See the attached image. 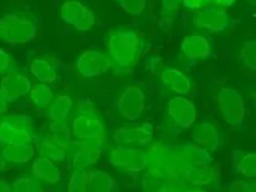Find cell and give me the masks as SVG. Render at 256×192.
Listing matches in <instances>:
<instances>
[{
  "mask_svg": "<svg viewBox=\"0 0 256 192\" xmlns=\"http://www.w3.org/2000/svg\"><path fill=\"white\" fill-rule=\"evenodd\" d=\"M168 179L171 177H165L159 171L148 168V171L141 179V186L148 192H164L168 183Z\"/></svg>",
  "mask_w": 256,
  "mask_h": 192,
  "instance_id": "f1b7e54d",
  "label": "cell"
},
{
  "mask_svg": "<svg viewBox=\"0 0 256 192\" xmlns=\"http://www.w3.org/2000/svg\"><path fill=\"white\" fill-rule=\"evenodd\" d=\"M160 78H162V83L177 95L184 96V95H189L192 90V83H190L189 77L186 74H183L180 69L166 68L160 74Z\"/></svg>",
  "mask_w": 256,
  "mask_h": 192,
  "instance_id": "ffe728a7",
  "label": "cell"
},
{
  "mask_svg": "<svg viewBox=\"0 0 256 192\" xmlns=\"http://www.w3.org/2000/svg\"><path fill=\"white\" fill-rule=\"evenodd\" d=\"M147 168L159 171L165 177H178L183 179L186 170L182 167L174 147H168L164 144H153L147 152Z\"/></svg>",
  "mask_w": 256,
  "mask_h": 192,
  "instance_id": "3957f363",
  "label": "cell"
},
{
  "mask_svg": "<svg viewBox=\"0 0 256 192\" xmlns=\"http://www.w3.org/2000/svg\"><path fill=\"white\" fill-rule=\"evenodd\" d=\"M240 59L244 62L246 66H249L252 71L256 69V41H246L242 51H240Z\"/></svg>",
  "mask_w": 256,
  "mask_h": 192,
  "instance_id": "1f68e13d",
  "label": "cell"
},
{
  "mask_svg": "<svg viewBox=\"0 0 256 192\" xmlns=\"http://www.w3.org/2000/svg\"><path fill=\"white\" fill-rule=\"evenodd\" d=\"M40 180L33 177H18L12 183V191L15 192H39L42 191V186L39 183Z\"/></svg>",
  "mask_w": 256,
  "mask_h": 192,
  "instance_id": "4dcf8cb0",
  "label": "cell"
},
{
  "mask_svg": "<svg viewBox=\"0 0 256 192\" xmlns=\"http://www.w3.org/2000/svg\"><path fill=\"white\" fill-rule=\"evenodd\" d=\"M182 51L188 59L198 60V59H207L212 56V42L204 35H188L182 41Z\"/></svg>",
  "mask_w": 256,
  "mask_h": 192,
  "instance_id": "d6986e66",
  "label": "cell"
},
{
  "mask_svg": "<svg viewBox=\"0 0 256 192\" xmlns=\"http://www.w3.org/2000/svg\"><path fill=\"white\" fill-rule=\"evenodd\" d=\"M30 99H32V102L36 105V108L38 110H44V108H46L48 105H50V102L52 101V90H51V87L48 86V84H45V83H34V84H32V87H30Z\"/></svg>",
  "mask_w": 256,
  "mask_h": 192,
  "instance_id": "83f0119b",
  "label": "cell"
},
{
  "mask_svg": "<svg viewBox=\"0 0 256 192\" xmlns=\"http://www.w3.org/2000/svg\"><path fill=\"white\" fill-rule=\"evenodd\" d=\"M182 5V0H162V12L164 14H171L177 11Z\"/></svg>",
  "mask_w": 256,
  "mask_h": 192,
  "instance_id": "8d00e7d4",
  "label": "cell"
},
{
  "mask_svg": "<svg viewBox=\"0 0 256 192\" xmlns=\"http://www.w3.org/2000/svg\"><path fill=\"white\" fill-rule=\"evenodd\" d=\"M72 105H74V102L68 95H58L50 102V107L46 110V116L51 120H63L64 122L70 116Z\"/></svg>",
  "mask_w": 256,
  "mask_h": 192,
  "instance_id": "4316f807",
  "label": "cell"
},
{
  "mask_svg": "<svg viewBox=\"0 0 256 192\" xmlns=\"http://www.w3.org/2000/svg\"><path fill=\"white\" fill-rule=\"evenodd\" d=\"M192 141L206 149L207 152H214L219 149L220 146V134H219V129L216 125H213L212 122H202L200 123L195 131H194V135H192Z\"/></svg>",
  "mask_w": 256,
  "mask_h": 192,
  "instance_id": "ac0fdd59",
  "label": "cell"
},
{
  "mask_svg": "<svg viewBox=\"0 0 256 192\" xmlns=\"http://www.w3.org/2000/svg\"><path fill=\"white\" fill-rule=\"evenodd\" d=\"M168 116L174 120L176 125H178L183 129H188L196 120L195 104L190 99L178 95L168 102Z\"/></svg>",
  "mask_w": 256,
  "mask_h": 192,
  "instance_id": "5bb4252c",
  "label": "cell"
},
{
  "mask_svg": "<svg viewBox=\"0 0 256 192\" xmlns=\"http://www.w3.org/2000/svg\"><path fill=\"white\" fill-rule=\"evenodd\" d=\"M38 36L34 21L18 14H9L0 18V39L6 44H27Z\"/></svg>",
  "mask_w": 256,
  "mask_h": 192,
  "instance_id": "7a4b0ae2",
  "label": "cell"
},
{
  "mask_svg": "<svg viewBox=\"0 0 256 192\" xmlns=\"http://www.w3.org/2000/svg\"><path fill=\"white\" fill-rule=\"evenodd\" d=\"M10 56L3 48H0V74L6 72L10 68Z\"/></svg>",
  "mask_w": 256,
  "mask_h": 192,
  "instance_id": "74e56055",
  "label": "cell"
},
{
  "mask_svg": "<svg viewBox=\"0 0 256 192\" xmlns=\"http://www.w3.org/2000/svg\"><path fill=\"white\" fill-rule=\"evenodd\" d=\"M182 3L188 9H194V11H200L202 8L210 6V0H182Z\"/></svg>",
  "mask_w": 256,
  "mask_h": 192,
  "instance_id": "e575fe53",
  "label": "cell"
},
{
  "mask_svg": "<svg viewBox=\"0 0 256 192\" xmlns=\"http://www.w3.org/2000/svg\"><path fill=\"white\" fill-rule=\"evenodd\" d=\"M60 17L64 23L70 24L80 32L90 30L94 26L93 12L80 2H66L60 8Z\"/></svg>",
  "mask_w": 256,
  "mask_h": 192,
  "instance_id": "8fae6325",
  "label": "cell"
},
{
  "mask_svg": "<svg viewBox=\"0 0 256 192\" xmlns=\"http://www.w3.org/2000/svg\"><path fill=\"white\" fill-rule=\"evenodd\" d=\"M32 174L33 177L46 182V183H58L62 180V173L60 170L54 165L52 161H50L48 158H38L33 165H32Z\"/></svg>",
  "mask_w": 256,
  "mask_h": 192,
  "instance_id": "7402d4cb",
  "label": "cell"
},
{
  "mask_svg": "<svg viewBox=\"0 0 256 192\" xmlns=\"http://www.w3.org/2000/svg\"><path fill=\"white\" fill-rule=\"evenodd\" d=\"M183 180H186L189 183L190 188H218L219 182H220V173L218 170V167H210L204 165V167H196V168H190Z\"/></svg>",
  "mask_w": 256,
  "mask_h": 192,
  "instance_id": "e0dca14e",
  "label": "cell"
},
{
  "mask_svg": "<svg viewBox=\"0 0 256 192\" xmlns=\"http://www.w3.org/2000/svg\"><path fill=\"white\" fill-rule=\"evenodd\" d=\"M2 155L8 162L24 164V162H28L34 156V147L30 143L8 144V146H4Z\"/></svg>",
  "mask_w": 256,
  "mask_h": 192,
  "instance_id": "484cf974",
  "label": "cell"
},
{
  "mask_svg": "<svg viewBox=\"0 0 256 192\" xmlns=\"http://www.w3.org/2000/svg\"><path fill=\"white\" fill-rule=\"evenodd\" d=\"M230 189L236 192H254L255 191V186L250 185V183H246L243 180H236L230 185Z\"/></svg>",
  "mask_w": 256,
  "mask_h": 192,
  "instance_id": "d590c367",
  "label": "cell"
},
{
  "mask_svg": "<svg viewBox=\"0 0 256 192\" xmlns=\"http://www.w3.org/2000/svg\"><path fill=\"white\" fill-rule=\"evenodd\" d=\"M106 45L110 51V57L114 63L122 68H132L138 60L140 39L136 32L130 29L114 30L106 38Z\"/></svg>",
  "mask_w": 256,
  "mask_h": 192,
  "instance_id": "6da1fadb",
  "label": "cell"
},
{
  "mask_svg": "<svg viewBox=\"0 0 256 192\" xmlns=\"http://www.w3.org/2000/svg\"><path fill=\"white\" fill-rule=\"evenodd\" d=\"M231 165L237 174H242L249 179L256 177V153L254 152L250 153L243 150H234Z\"/></svg>",
  "mask_w": 256,
  "mask_h": 192,
  "instance_id": "44dd1931",
  "label": "cell"
},
{
  "mask_svg": "<svg viewBox=\"0 0 256 192\" xmlns=\"http://www.w3.org/2000/svg\"><path fill=\"white\" fill-rule=\"evenodd\" d=\"M33 120L27 114H10L0 122V144L30 143L33 138Z\"/></svg>",
  "mask_w": 256,
  "mask_h": 192,
  "instance_id": "277c9868",
  "label": "cell"
},
{
  "mask_svg": "<svg viewBox=\"0 0 256 192\" xmlns=\"http://www.w3.org/2000/svg\"><path fill=\"white\" fill-rule=\"evenodd\" d=\"M102 144H104V140H99V138L70 141L68 152H70L74 168L84 170L93 165L102 153Z\"/></svg>",
  "mask_w": 256,
  "mask_h": 192,
  "instance_id": "52a82bcc",
  "label": "cell"
},
{
  "mask_svg": "<svg viewBox=\"0 0 256 192\" xmlns=\"http://www.w3.org/2000/svg\"><path fill=\"white\" fill-rule=\"evenodd\" d=\"M87 189L94 192H114L120 191V186L108 173L94 168L87 173Z\"/></svg>",
  "mask_w": 256,
  "mask_h": 192,
  "instance_id": "cb8c5ba5",
  "label": "cell"
},
{
  "mask_svg": "<svg viewBox=\"0 0 256 192\" xmlns=\"http://www.w3.org/2000/svg\"><path fill=\"white\" fill-rule=\"evenodd\" d=\"M30 72L36 80L45 84H51L58 78L56 66L45 57H34L30 63Z\"/></svg>",
  "mask_w": 256,
  "mask_h": 192,
  "instance_id": "d4e9b609",
  "label": "cell"
},
{
  "mask_svg": "<svg viewBox=\"0 0 256 192\" xmlns=\"http://www.w3.org/2000/svg\"><path fill=\"white\" fill-rule=\"evenodd\" d=\"M36 149H38L40 156L48 158L52 162H62L68 156V149L64 146H62L60 143H57L50 134L46 137L38 140Z\"/></svg>",
  "mask_w": 256,
  "mask_h": 192,
  "instance_id": "603a6c76",
  "label": "cell"
},
{
  "mask_svg": "<svg viewBox=\"0 0 256 192\" xmlns=\"http://www.w3.org/2000/svg\"><path fill=\"white\" fill-rule=\"evenodd\" d=\"M104 122L92 107H81L72 119V132L78 140H104Z\"/></svg>",
  "mask_w": 256,
  "mask_h": 192,
  "instance_id": "5b68a950",
  "label": "cell"
},
{
  "mask_svg": "<svg viewBox=\"0 0 256 192\" xmlns=\"http://www.w3.org/2000/svg\"><path fill=\"white\" fill-rule=\"evenodd\" d=\"M117 5L130 15H141L147 6V0H116Z\"/></svg>",
  "mask_w": 256,
  "mask_h": 192,
  "instance_id": "836d02e7",
  "label": "cell"
},
{
  "mask_svg": "<svg viewBox=\"0 0 256 192\" xmlns=\"http://www.w3.org/2000/svg\"><path fill=\"white\" fill-rule=\"evenodd\" d=\"M108 159L114 167H118L128 173H140L144 168H147L146 152L140 149H134L130 146L118 144V147L110 150Z\"/></svg>",
  "mask_w": 256,
  "mask_h": 192,
  "instance_id": "ba28073f",
  "label": "cell"
},
{
  "mask_svg": "<svg viewBox=\"0 0 256 192\" xmlns=\"http://www.w3.org/2000/svg\"><path fill=\"white\" fill-rule=\"evenodd\" d=\"M6 170V159L3 158V155H0V173Z\"/></svg>",
  "mask_w": 256,
  "mask_h": 192,
  "instance_id": "b9f144b4",
  "label": "cell"
},
{
  "mask_svg": "<svg viewBox=\"0 0 256 192\" xmlns=\"http://www.w3.org/2000/svg\"><path fill=\"white\" fill-rule=\"evenodd\" d=\"M234 3H236V0H210L212 6H219V8H228Z\"/></svg>",
  "mask_w": 256,
  "mask_h": 192,
  "instance_id": "f35d334b",
  "label": "cell"
},
{
  "mask_svg": "<svg viewBox=\"0 0 256 192\" xmlns=\"http://www.w3.org/2000/svg\"><path fill=\"white\" fill-rule=\"evenodd\" d=\"M48 131H50V135L57 143H60L62 146L69 149V144L72 141V132L63 120H52L51 125L48 126Z\"/></svg>",
  "mask_w": 256,
  "mask_h": 192,
  "instance_id": "f546056e",
  "label": "cell"
},
{
  "mask_svg": "<svg viewBox=\"0 0 256 192\" xmlns=\"http://www.w3.org/2000/svg\"><path fill=\"white\" fill-rule=\"evenodd\" d=\"M112 138L122 146H146L153 140V125L147 122L134 128H118Z\"/></svg>",
  "mask_w": 256,
  "mask_h": 192,
  "instance_id": "9a60e30c",
  "label": "cell"
},
{
  "mask_svg": "<svg viewBox=\"0 0 256 192\" xmlns=\"http://www.w3.org/2000/svg\"><path fill=\"white\" fill-rule=\"evenodd\" d=\"M6 108H8V101H6V98H4V95H3V92L0 89V114L4 113Z\"/></svg>",
  "mask_w": 256,
  "mask_h": 192,
  "instance_id": "ab89813d",
  "label": "cell"
},
{
  "mask_svg": "<svg viewBox=\"0 0 256 192\" xmlns=\"http://www.w3.org/2000/svg\"><path fill=\"white\" fill-rule=\"evenodd\" d=\"M194 24L207 29L208 32H224L231 26V18L225 8L210 5L194 15Z\"/></svg>",
  "mask_w": 256,
  "mask_h": 192,
  "instance_id": "7c38bea8",
  "label": "cell"
},
{
  "mask_svg": "<svg viewBox=\"0 0 256 192\" xmlns=\"http://www.w3.org/2000/svg\"><path fill=\"white\" fill-rule=\"evenodd\" d=\"M249 3H252V5H255V0H249Z\"/></svg>",
  "mask_w": 256,
  "mask_h": 192,
  "instance_id": "7bdbcfd3",
  "label": "cell"
},
{
  "mask_svg": "<svg viewBox=\"0 0 256 192\" xmlns=\"http://www.w3.org/2000/svg\"><path fill=\"white\" fill-rule=\"evenodd\" d=\"M146 108V95L136 86H128L117 99V111L129 122H135L141 117Z\"/></svg>",
  "mask_w": 256,
  "mask_h": 192,
  "instance_id": "9c48e42d",
  "label": "cell"
},
{
  "mask_svg": "<svg viewBox=\"0 0 256 192\" xmlns=\"http://www.w3.org/2000/svg\"><path fill=\"white\" fill-rule=\"evenodd\" d=\"M12 191V185L6 183L4 180H0V192H9Z\"/></svg>",
  "mask_w": 256,
  "mask_h": 192,
  "instance_id": "60d3db41",
  "label": "cell"
},
{
  "mask_svg": "<svg viewBox=\"0 0 256 192\" xmlns=\"http://www.w3.org/2000/svg\"><path fill=\"white\" fill-rule=\"evenodd\" d=\"M68 189L70 192L86 191V189H87V171L75 168V171L72 173V176H70V179H69Z\"/></svg>",
  "mask_w": 256,
  "mask_h": 192,
  "instance_id": "d6a6232c",
  "label": "cell"
},
{
  "mask_svg": "<svg viewBox=\"0 0 256 192\" xmlns=\"http://www.w3.org/2000/svg\"><path fill=\"white\" fill-rule=\"evenodd\" d=\"M176 155L182 164V167L186 170V173L190 168H196V167H204L212 164L213 158L210 155V152H207L206 149L196 146L195 143H184L180 144L177 147H174Z\"/></svg>",
  "mask_w": 256,
  "mask_h": 192,
  "instance_id": "4fadbf2b",
  "label": "cell"
},
{
  "mask_svg": "<svg viewBox=\"0 0 256 192\" xmlns=\"http://www.w3.org/2000/svg\"><path fill=\"white\" fill-rule=\"evenodd\" d=\"M112 59L98 50H87L80 54L76 60V69L82 77H98L105 74L110 68H112Z\"/></svg>",
  "mask_w": 256,
  "mask_h": 192,
  "instance_id": "30bf717a",
  "label": "cell"
},
{
  "mask_svg": "<svg viewBox=\"0 0 256 192\" xmlns=\"http://www.w3.org/2000/svg\"><path fill=\"white\" fill-rule=\"evenodd\" d=\"M30 87H32L30 80H28L24 74H21V72H18V71H10V72H8V74L2 78V81H0V89H2V92H3V95H4V98H6V101H8V104H9V102H15V101H18L21 96L27 95V93L30 92Z\"/></svg>",
  "mask_w": 256,
  "mask_h": 192,
  "instance_id": "2e32d148",
  "label": "cell"
},
{
  "mask_svg": "<svg viewBox=\"0 0 256 192\" xmlns=\"http://www.w3.org/2000/svg\"><path fill=\"white\" fill-rule=\"evenodd\" d=\"M218 104L224 119L234 126H240L246 116V105L240 92L231 87H224L218 96Z\"/></svg>",
  "mask_w": 256,
  "mask_h": 192,
  "instance_id": "8992f818",
  "label": "cell"
}]
</instances>
